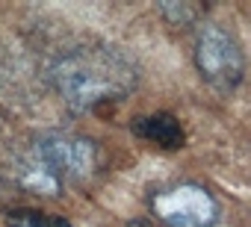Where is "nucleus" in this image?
I'll list each match as a JSON object with an SVG mask.
<instances>
[{
    "label": "nucleus",
    "mask_w": 251,
    "mask_h": 227,
    "mask_svg": "<svg viewBox=\"0 0 251 227\" xmlns=\"http://www.w3.org/2000/svg\"><path fill=\"white\" fill-rule=\"evenodd\" d=\"M59 97L80 112L121 100L136 83V68L118 47L80 45L65 50L50 68Z\"/></svg>",
    "instance_id": "1"
},
{
    "label": "nucleus",
    "mask_w": 251,
    "mask_h": 227,
    "mask_svg": "<svg viewBox=\"0 0 251 227\" xmlns=\"http://www.w3.org/2000/svg\"><path fill=\"white\" fill-rule=\"evenodd\" d=\"M154 215L166 227H213L219 221L216 198L198 183H175L151 198Z\"/></svg>",
    "instance_id": "3"
},
{
    "label": "nucleus",
    "mask_w": 251,
    "mask_h": 227,
    "mask_svg": "<svg viewBox=\"0 0 251 227\" xmlns=\"http://www.w3.org/2000/svg\"><path fill=\"white\" fill-rule=\"evenodd\" d=\"M160 12L172 24H195V18H198V6H189V3H163Z\"/></svg>",
    "instance_id": "7"
},
{
    "label": "nucleus",
    "mask_w": 251,
    "mask_h": 227,
    "mask_svg": "<svg viewBox=\"0 0 251 227\" xmlns=\"http://www.w3.org/2000/svg\"><path fill=\"white\" fill-rule=\"evenodd\" d=\"M53 227H71V224H68L65 218H59V215H56V221H53Z\"/></svg>",
    "instance_id": "8"
},
{
    "label": "nucleus",
    "mask_w": 251,
    "mask_h": 227,
    "mask_svg": "<svg viewBox=\"0 0 251 227\" xmlns=\"http://www.w3.org/2000/svg\"><path fill=\"white\" fill-rule=\"evenodd\" d=\"M56 215H45L39 209H12L6 215V227H53Z\"/></svg>",
    "instance_id": "6"
},
{
    "label": "nucleus",
    "mask_w": 251,
    "mask_h": 227,
    "mask_svg": "<svg viewBox=\"0 0 251 227\" xmlns=\"http://www.w3.org/2000/svg\"><path fill=\"white\" fill-rule=\"evenodd\" d=\"M36 162L53 183L80 180L95 168L98 148L92 139H83L74 133H45L36 142Z\"/></svg>",
    "instance_id": "4"
},
{
    "label": "nucleus",
    "mask_w": 251,
    "mask_h": 227,
    "mask_svg": "<svg viewBox=\"0 0 251 227\" xmlns=\"http://www.w3.org/2000/svg\"><path fill=\"white\" fill-rule=\"evenodd\" d=\"M130 130L139 139H145V142H151V145H157L163 151H177V148L186 145V133H183L180 121L172 115V112H151V115H139L130 124Z\"/></svg>",
    "instance_id": "5"
},
{
    "label": "nucleus",
    "mask_w": 251,
    "mask_h": 227,
    "mask_svg": "<svg viewBox=\"0 0 251 227\" xmlns=\"http://www.w3.org/2000/svg\"><path fill=\"white\" fill-rule=\"evenodd\" d=\"M195 68L219 91H233L245 74V56L236 36L219 21H201L195 27Z\"/></svg>",
    "instance_id": "2"
}]
</instances>
